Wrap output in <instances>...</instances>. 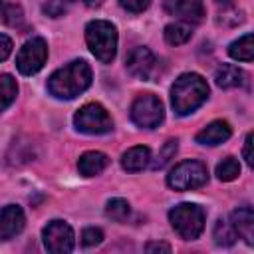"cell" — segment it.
<instances>
[{
	"label": "cell",
	"mask_w": 254,
	"mask_h": 254,
	"mask_svg": "<svg viewBox=\"0 0 254 254\" xmlns=\"http://www.w3.org/2000/svg\"><path fill=\"white\" fill-rule=\"evenodd\" d=\"M91 85V67L83 60H73L54 71L48 79V89L58 99H73Z\"/></svg>",
	"instance_id": "6da1fadb"
},
{
	"label": "cell",
	"mask_w": 254,
	"mask_h": 254,
	"mask_svg": "<svg viewBox=\"0 0 254 254\" xmlns=\"http://www.w3.org/2000/svg\"><path fill=\"white\" fill-rule=\"evenodd\" d=\"M208 97V83L198 73H183L171 87V103L177 115L196 111Z\"/></svg>",
	"instance_id": "7a4b0ae2"
},
{
	"label": "cell",
	"mask_w": 254,
	"mask_h": 254,
	"mask_svg": "<svg viewBox=\"0 0 254 254\" xmlns=\"http://www.w3.org/2000/svg\"><path fill=\"white\" fill-rule=\"evenodd\" d=\"M85 42L101 64H111L117 54V28L107 20H93L85 26Z\"/></svg>",
	"instance_id": "3957f363"
},
{
	"label": "cell",
	"mask_w": 254,
	"mask_h": 254,
	"mask_svg": "<svg viewBox=\"0 0 254 254\" xmlns=\"http://www.w3.org/2000/svg\"><path fill=\"white\" fill-rule=\"evenodd\" d=\"M169 220L183 240H194L204 230V210L198 204H177L175 208H171Z\"/></svg>",
	"instance_id": "277c9868"
},
{
	"label": "cell",
	"mask_w": 254,
	"mask_h": 254,
	"mask_svg": "<svg viewBox=\"0 0 254 254\" xmlns=\"http://www.w3.org/2000/svg\"><path fill=\"white\" fill-rule=\"evenodd\" d=\"M206 181H208V169L200 161H183L167 175V185L175 190L198 189L206 185Z\"/></svg>",
	"instance_id": "5b68a950"
},
{
	"label": "cell",
	"mask_w": 254,
	"mask_h": 254,
	"mask_svg": "<svg viewBox=\"0 0 254 254\" xmlns=\"http://www.w3.org/2000/svg\"><path fill=\"white\" fill-rule=\"evenodd\" d=\"M73 125L87 135H103L113 129V121L107 113V109L99 103H85L75 115Z\"/></svg>",
	"instance_id": "8992f818"
},
{
	"label": "cell",
	"mask_w": 254,
	"mask_h": 254,
	"mask_svg": "<svg viewBox=\"0 0 254 254\" xmlns=\"http://www.w3.org/2000/svg\"><path fill=\"white\" fill-rule=\"evenodd\" d=\"M165 107L163 101L153 93H141L131 105V119L143 129H155L163 123Z\"/></svg>",
	"instance_id": "52a82bcc"
},
{
	"label": "cell",
	"mask_w": 254,
	"mask_h": 254,
	"mask_svg": "<svg viewBox=\"0 0 254 254\" xmlns=\"http://www.w3.org/2000/svg\"><path fill=\"white\" fill-rule=\"evenodd\" d=\"M46 58H48L46 40L44 38H32L20 48V52L16 56V67L22 75H34L44 67Z\"/></svg>",
	"instance_id": "ba28073f"
},
{
	"label": "cell",
	"mask_w": 254,
	"mask_h": 254,
	"mask_svg": "<svg viewBox=\"0 0 254 254\" xmlns=\"http://www.w3.org/2000/svg\"><path fill=\"white\" fill-rule=\"evenodd\" d=\"M42 238H44V246L48 252L52 254H65L73 250V230L67 222L64 220H52L44 226L42 230Z\"/></svg>",
	"instance_id": "9c48e42d"
},
{
	"label": "cell",
	"mask_w": 254,
	"mask_h": 254,
	"mask_svg": "<svg viewBox=\"0 0 254 254\" xmlns=\"http://www.w3.org/2000/svg\"><path fill=\"white\" fill-rule=\"evenodd\" d=\"M127 69L133 77L143 81H151L161 73L159 60L149 48H135L127 58Z\"/></svg>",
	"instance_id": "30bf717a"
},
{
	"label": "cell",
	"mask_w": 254,
	"mask_h": 254,
	"mask_svg": "<svg viewBox=\"0 0 254 254\" xmlns=\"http://www.w3.org/2000/svg\"><path fill=\"white\" fill-rule=\"evenodd\" d=\"M165 10L187 24H198L204 18L202 0H165Z\"/></svg>",
	"instance_id": "8fae6325"
},
{
	"label": "cell",
	"mask_w": 254,
	"mask_h": 254,
	"mask_svg": "<svg viewBox=\"0 0 254 254\" xmlns=\"http://www.w3.org/2000/svg\"><path fill=\"white\" fill-rule=\"evenodd\" d=\"M26 222L24 210L16 204H8L0 210V240H10L22 232Z\"/></svg>",
	"instance_id": "7c38bea8"
},
{
	"label": "cell",
	"mask_w": 254,
	"mask_h": 254,
	"mask_svg": "<svg viewBox=\"0 0 254 254\" xmlns=\"http://www.w3.org/2000/svg\"><path fill=\"white\" fill-rule=\"evenodd\" d=\"M230 224L234 226L236 234L240 238H244L246 244H254V212L248 204L238 206L232 216H230Z\"/></svg>",
	"instance_id": "4fadbf2b"
},
{
	"label": "cell",
	"mask_w": 254,
	"mask_h": 254,
	"mask_svg": "<svg viewBox=\"0 0 254 254\" xmlns=\"http://www.w3.org/2000/svg\"><path fill=\"white\" fill-rule=\"evenodd\" d=\"M230 135H232V129H230V125L226 123V121H212V123H208L206 127H202L198 133H196V143H200V145H220V143H224L226 139H230Z\"/></svg>",
	"instance_id": "5bb4252c"
},
{
	"label": "cell",
	"mask_w": 254,
	"mask_h": 254,
	"mask_svg": "<svg viewBox=\"0 0 254 254\" xmlns=\"http://www.w3.org/2000/svg\"><path fill=\"white\" fill-rule=\"evenodd\" d=\"M121 165L129 173H139V171L147 169L151 165V151H149V147L137 145V147L127 149L123 153V157H121Z\"/></svg>",
	"instance_id": "9a60e30c"
},
{
	"label": "cell",
	"mask_w": 254,
	"mask_h": 254,
	"mask_svg": "<svg viewBox=\"0 0 254 254\" xmlns=\"http://www.w3.org/2000/svg\"><path fill=\"white\" fill-rule=\"evenodd\" d=\"M107 165H109V157L99 151H87L77 161V169L83 177H95V175L103 173L107 169Z\"/></svg>",
	"instance_id": "2e32d148"
},
{
	"label": "cell",
	"mask_w": 254,
	"mask_h": 254,
	"mask_svg": "<svg viewBox=\"0 0 254 254\" xmlns=\"http://www.w3.org/2000/svg\"><path fill=\"white\" fill-rule=\"evenodd\" d=\"M244 71L238 67V65H232V64H224L216 69V85L222 87V89H230V87H238L244 83Z\"/></svg>",
	"instance_id": "e0dca14e"
},
{
	"label": "cell",
	"mask_w": 254,
	"mask_h": 254,
	"mask_svg": "<svg viewBox=\"0 0 254 254\" xmlns=\"http://www.w3.org/2000/svg\"><path fill=\"white\" fill-rule=\"evenodd\" d=\"M192 36V28L187 22H173L169 26H165V40L171 46H181L185 42H189Z\"/></svg>",
	"instance_id": "ac0fdd59"
},
{
	"label": "cell",
	"mask_w": 254,
	"mask_h": 254,
	"mask_svg": "<svg viewBox=\"0 0 254 254\" xmlns=\"http://www.w3.org/2000/svg\"><path fill=\"white\" fill-rule=\"evenodd\" d=\"M228 54L238 60V62H252V56H254V44H252V34H244L242 38L234 40L228 48Z\"/></svg>",
	"instance_id": "d6986e66"
},
{
	"label": "cell",
	"mask_w": 254,
	"mask_h": 254,
	"mask_svg": "<svg viewBox=\"0 0 254 254\" xmlns=\"http://www.w3.org/2000/svg\"><path fill=\"white\" fill-rule=\"evenodd\" d=\"M212 238H214V242H216L218 246H232V244L236 242L238 234H236L234 226H232L228 220L218 218L216 224H214V230H212Z\"/></svg>",
	"instance_id": "ffe728a7"
},
{
	"label": "cell",
	"mask_w": 254,
	"mask_h": 254,
	"mask_svg": "<svg viewBox=\"0 0 254 254\" xmlns=\"http://www.w3.org/2000/svg\"><path fill=\"white\" fill-rule=\"evenodd\" d=\"M18 95V83L12 75L8 73H2L0 75V113L12 105V101L16 99Z\"/></svg>",
	"instance_id": "44dd1931"
},
{
	"label": "cell",
	"mask_w": 254,
	"mask_h": 254,
	"mask_svg": "<svg viewBox=\"0 0 254 254\" xmlns=\"http://www.w3.org/2000/svg\"><path fill=\"white\" fill-rule=\"evenodd\" d=\"M105 214L115 222H125L129 218V214H131V206L123 198H111L107 202V206H105Z\"/></svg>",
	"instance_id": "7402d4cb"
},
{
	"label": "cell",
	"mask_w": 254,
	"mask_h": 254,
	"mask_svg": "<svg viewBox=\"0 0 254 254\" xmlns=\"http://www.w3.org/2000/svg\"><path fill=\"white\" fill-rule=\"evenodd\" d=\"M240 175V163L234 157H226L216 165V177L220 181H234Z\"/></svg>",
	"instance_id": "603a6c76"
},
{
	"label": "cell",
	"mask_w": 254,
	"mask_h": 254,
	"mask_svg": "<svg viewBox=\"0 0 254 254\" xmlns=\"http://www.w3.org/2000/svg\"><path fill=\"white\" fill-rule=\"evenodd\" d=\"M0 20L10 24V26H20L22 24V10L16 4H8L0 0Z\"/></svg>",
	"instance_id": "cb8c5ba5"
},
{
	"label": "cell",
	"mask_w": 254,
	"mask_h": 254,
	"mask_svg": "<svg viewBox=\"0 0 254 254\" xmlns=\"http://www.w3.org/2000/svg\"><path fill=\"white\" fill-rule=\"evenodd\" d=\"M177 149H179V141H177V139H169V141L163 145V149L159 151V157H157V161L153 163V167H155V169L165 167V165H167L171 159H175Z\"/></svg>",
	"instance_id": "d4e9b609"
},
{
	"label": "cell",
	"mask_w": 254,
	"mask_h": 254,
	"mask_svg": "<svg viewBox=\"0 0 254 254\" xmlns=\"http://www.w3.org/2000/svg\"><path fill=\"white\" fill-rule=\"evenodd\" d=\"M103 242V232L101 228H95V226H89L81 232V244L85 248H91V246H97Z\"/></svg>",
	"instance_id": "484cf974"
},
{
	"label": "cell",
	"mask_w": 254,
	"mask_h": 254,
	"mask_svg": "<svg viewBox=\"0 0 254 254\" xmlns=\"http://www.w3.org/2000/svg\"><path fill=\"white\" fill-rule=\"evenodd\" d=\"M44 12L52 18H58L65 12V0H48L44 4Z\"/></svg>",
	"instance_id": "4316f807"
},
{
	"label": "cell",
	"mask_w": 254,
	"mask_h": 254,
	"mask_svg": "<svg viewBox=\"0 0 254 254\" xmlns=\"http://www.w3.org/2000/svg\"><path fill=\"white\" fill-rule=\"evenodd\" d=\"M119 2H121V6H123L125 10H129V12H133V14H139V12H143V10L149 6L151 0H119Z\"/></svg>",
	"instance_id": "83f0119b"
},
{
	"label": "cell",
	"mask_w": 254,
	"mask_h": 254,
	"mask_svg": "<svg viewBox=\"0 0 254 254\" xmlns=\"http://www.w3.org/2000/svg\"><path fill=\"white\" fill-rule=\"evenodd\" d=\"M12 54V40L4 34H0V62H4Z\"/></svg>",
	"instance_id": "f1b7e54d"
},
{
	"label": "cell",
	"mask_w": 254,
	"mask_h": 254,
	"mask_svg": "<svg viewBox=\"0 0 254 254\" xmlns=\"http://www.w3.org/2000/svg\"><path fill=\"white\" fill-rule=\"evenodd\" d=\"M252 139H254V135L252 133H248L246 135V141H244V161H246V165L248 167H252Z\"/></svg>",
	"instance_id": "f546056e"
},
{
	"label": "cell",
	"mask_w": 254,
	"mask_h": 254,
	"mask_svg": "<svg viewBox=\"0 0 254 254\" xmlns=\"http://www.w3.org/2000/svg\"><path fill=\"white\" fill-rule=\"evenodd\" d=\"M147 252H171V246L165 244V242H149L145 246Z\"/></svg>",
	"instance_id": "4dcf8cb0"
},
{
	"label": "cell",
	"mask_w": 254,
	"mask_h": 254,
	"mask_svg": "<svg viewBox=\"0 0 254 254\" xmlns=\"http://www.w3.org/2000/svg\"><path fill=\"white\" fill-rule=\"evenodd\" d=\"M79 2H83V4L89 6V8H97V6H101L103 0H79Z\"/></svg>",
	"instance_id": "1f68e13d"
}]
</instances>
